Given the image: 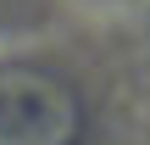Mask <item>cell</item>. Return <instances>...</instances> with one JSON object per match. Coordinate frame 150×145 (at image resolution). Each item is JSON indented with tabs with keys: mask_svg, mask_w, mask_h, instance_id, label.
Listing matches in <instances>:
<instances>
[{
	"mask_svg": "<svg viewBox=\"0 0 150 145\" xmlns=\"http://www.w3.org/2000/svg\"><path fill=\"white\" fill-rule=\"evenodd\" d=\"M78 123L72 95L45 73H0V145H67Z\"/></svg>",
	"mask_w": 150,
	"mask_h": 145,
	"instance_id": "1",
	"label": "cell"
}]
</instances>
